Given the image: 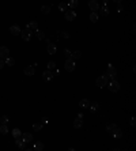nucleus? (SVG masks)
<instances>
[{
  "label": "nucleus",
  "mask_w": 136,
  "mask_h": 151,
  "mask_svg": "<svg viewBox=\"0 0 136 151\" xmlns=\"http://www.w3.org/2000/svg\"><path fill=\"white\" fill-rule=\"evenodd\" d=\"M110 82V78L106 74L104 75H101V76L97 78V81H95V84H97V87H99V88H104L106 84H108Z\"/></svg>",
  "instance_id": "f257e3e1"
},
{
  "label": "nucleus",
  "mask_w": 136,
  "mask_h": 151,
  "mask_svg": "<svg viewBox=\"0 0 136 151\" xmlns=\"http://www.w3.org/2000/svg\"><path fill=\"white\" fill-rule=\"evenodd\" d=\"M75 67H76V64H75L74 59H67L65 64H64V68H65V71H68V72H72V71L75 69Z\"/></svg>",
  "instance_id": "f03ea898"
},
{
  "label": "nucleus",
  "mask_w": 136,
  "mask_h": 151,
  "mask_svg": "<svg viewBox=\"0 0 136 151\" xmlns=\"http://www.w3.org/2000/svg\"><path fill=\"white\" fill-rule=\"evenodd\" d=\"M108 84H109V90H110L112 93H117V91L120 90V83L116 81V79H112V81H110Z\"/></svg>",
  "instance_id": "7ed1b4c3"
},
{
  "label": "nucleus",
  "mask_w": 136,
  "mask_h": 151,
  "mask_svg": "<svg viewBox=\"0 0 136 151\" xmlns=\"http://www.w3.org/2000/svg\"><path fill=\"white\" fill-rule=\"evenodd\" d=\"M21 35H22V38L25 41H30L31 37H33V30H30V29L26 27L25 30H21Z\"/></svg>",
  "instance_id": "20e7f679"
},
{
  "label": "nucleus",
  "mask_w": 136,
  "mask_h": 151,
  "mask_svg": "<svg viewBox=\"0 0 136 151\" xmlns=\"http://www.w3.org/2000/svg\"><path fill=\"white\" fill-rule=\"evenodd\" d=\"M106 75H108V76L110 78V81H112V79H116V75H117V72H116V69H114V67H113L112 64H109Z\"/></svg>",
  "instance_id": "39448f33"
},
{
  "label": "nucleus",
  "mask_w": 136,
  "mask_h": 151,
  "mask_svg": "<svg viewBox=\"0 0 136 151\" xmlns=\"http://www.w3.org/2000/svg\"><path fill=\"white\" fill-rule=\"evenodd\" d=\"M64 16H65V19H67V21L72 22V21H74L75 18H76V14H75V11H74V10H67Z\"/></svg>",
  "instance_id": "423d86ee"
},
{
  "label": "nucleus",
  "mask_w": 136,
  "mask_h": 151,
  "mask_svg": "<svg viewBox=\"0 0 136 151\" xmlns=\"http://www.w3.org/2000/svg\"><path fill=\"white\" fill-rule=\"evenodd\" d=\"M89 8L91 10V12H97L99 8V4L97 3V0H90L89 2Z\"/></svg>",
  "instance_id": "0eeeda50"
},
{
  "label": "nucleus",
  "mask_w": 136,
  "mask_h": 151,
  "mask_svg": "<svg viewBox=\"0 0 136 151\" xmlns=\"http://www.w3.org/2000/svg\"><path fill=\"white\" fill-rule=\"evenodd\" d=\"M42 78H44V81H46V82H49L53 79V72L50 69H46V71H44L42 72Z\"/></svg>",
  "instance_id": "6e6552de"
},
{
  "label": "nucleus",
  "mask_w": 136,
  "mask_h": 151,
  "mask_svg": "<svg viewBox=\"0 0 136 151\" xmlns=\"http://www.w3.org/2000/svg\"><path fill=\"white\" fill-rule=\"evenodd\" d=\"M8 55H10V50L7 46H0V59H6L8 57Z\"/></svg>",
  "instance_id": "1a4fd4ad"
},
{
  "label": "nucleus",
  "mask_w": 136,
  "mask_h": 151,
  "mask_svg": "<svg viewBox=\"0 0 136 151\" xmlns=\"http://www.w3.org/2000/svg\"><path fill=\"white\" fill-rule=\"evenodd\" d=\"M23 72H25L26 76H33V75L36 74V69H34L33 65H27V67L23 69Z\"/></svg>",
  "instance_id": "9d476101"
},
{
  "label": "nucleus",
  "mask_w": 136,
  "mask_h": 151,
  "mask_svg": "<svg viewBox=\"0 0 136 151\" xmlns=\"http://www.w3.org/2000/svg\"><path fill=\"white\" fill-rule=\"evenodd\" d=\"M110 134L113 135V138H116V139H121V138H123V131H121L120 128H117V127H116Z\"/></svg>",
  "instance_id": "9b49d317"
},
{
  "label": "nucleus",
  "mask_w": 136,
  "mask_h": 151,
  "mask_svg": "<svg viewBox=\"0 0 136 151\" xmlns=\"http://www.w3.org/2000/svg\"><path fill=\"white\" fill-rule=\"evenodd\" d=\"M10 33H11L12 35H19L21 34V29H19L18 25H12L11 27H10Z\"/></svg>",
  "instance_id": "f8f14e48"
},
{
  "label": "nucleus",
  "mask_w": 136,
  "mask_h": 151,
  "mask_svg": "<svg viewBox=\"0 0 136 151\" xmlns=\"http://www.w3.org/2000/svg\"><path fill=\"white\" fill-rule=\"evenodd\" d=\"M56 52H57L56 45H55V44H52V42L49 41V42H48V53H49V55H55Z\"/></svg>",
  "instance_id": "ddd939ff"
},
{
  "label": "nucleus",
  "mask_w": 136,
  "mask_h": 151,
  "mask_svg": "<svg viewBox=\"0 0 136 151\" xmlns=\"http://www.w3.org/2000/svg\"><path fill=\"white\" fill-rule=\"evenodd\" d=\"M98 10H99V14H101L102 16H106V15H109V8H108V6H106V4H104V6H102V7H99Z\"/></svg>",
  "instance_id": "4468645a"
},
{
  "label": "nucleus",
  "mask_w": 136,
  "mask_h": 151,
  "mask_svg": "<svg viewBox=\"0 0 136 151\" xmlns=\"http://www.w3.org/2000/svg\"><path fill=\"white\" fill-rule=\"evenodd\" d=\"M79 106L82 108V109H89V106H90V101H89V100H86V98H83V100H80Z\"/></svg>",
  "instance_id": "2eb2a0df"
},
{
  "label": "nucleus",
  "mask_w": 136,
  "mask_h": 151,
  "mask_svg": "<svg viewBox=\"0 0 136 151\" xmlns=\"http://www.w3.org/2000/svg\"><path fill=\"white\" fill-rule=\"evenodd\" d=\"M15 143H16V147H18L19 150H25V148H26V143L23 141V139H21V138L16 139Z\"/></svg>",
  "instance_id": "dca6fc26"
},
{
  "label": "nucleus",
  "mask_w": 136,
  "mask_h": 151,
  "mask_svg": "<svg viewBox=\"0 0 136 151\" xmlns=\"http://www.w3.org/2000/svg\"><path fill=\"white\" fill-rule=\"evenodd\" d=\"M22 139L27 144V143H30V141L33 140V135L31 134H22Z\"/></svg>",
  "instance_id": "f3484780"
},
{
  "label": "nucleus",
  "mask_w": 136,
  "mask_h": 151,
  "mask_svg": "<svg viewBox=\"0 0 136 151\" xmlns=\"http://www.w3.org/2000/svg\"><path fill=\"white\" fill-rule=\"evenodd\" d=\"M27 29H30V30H37V29H38V22H36V21L29 22V23H27Z\"/></svg>",
  "instance_id": "a211bd4d"
},
{
  "label": "nucleus",
  "mask_w": 136,
  "mask_h": 151,
  "mask_svg": "<svg viewBox=\"0 0 136 151\" xmlns=\"http://www.w3.org/2000/svg\"><path fill=\"white\" fill-rule=\"evenodd\" d=\"M0 134L2 135L8 134V124H0Z\"/></svg>",
  "instance_id": "6ab92c4d"
},
{
  "label": "nucleus",
  "mask_w": 136,
  "mask_h": 151,
  "mask_svg": "<svg viewBox=\"0 0 136 151\" xmlns=\"http://www.w3.org/2000/svg\"><path fill=\"white\" fill-rule=\"evenodd\" d=\"M4 60H6L4 63H6V64L8 65V67H12V65L15 64V59H14V57H10V56H8V57H6Z\"/></svg>",
  "instance_id": "aec40b11"
},
{
  "label": "nucleus",
  "mask_w": 136,
  "mask_h": 151,
  "mask_svg": "<svg viewBox=\"0 0 136 151\" xmlns=\"http://www.w3.org/2000/svg\"><path fill=\"white\" fill-rule=\"evenodd\" d=\"M89 108H90V110L94 113V112H97V110L99 109V103H98V102H93V103H90Z\"/></svg>",
  "instance_id": "412c9836"
},
{
  "label": "nucleus",
  "mask_w": 136,
  "mask_h": 151,
  "mask_svg": "<svg viewBox=\"0 0 136 151\" xmlns=\"http://www.w3.org/2000/svg\"><path fill=\"white\" fill-rule=\"evenodd\" d=\"M42 127H44L42 122H36V124H33V129L37 131V132H40V131L42 129Z\"/></svg>",
  "instance_id": "4be33fe9"
},
{
  "label": "nucleus",
  "mask_w": 136,
  "mask_h": 151,
  "mask_svg": "<svg viewBox=\"0 0 136 151\" xmlns=\"http://www.w3.org/2000/svg\"><path fill=\"white\" fill-rule=\"evenodd\" d=\"M12 136H14L15 139H19V138L22 136V132L19 131L18 128H15V129H12Z\"/></svg>",
  "instance_id": "5701e85b"
},
{
  "label": "nucleus",
  "mask_w": 136,
  "mask_h": 151,
  "mask_svg": "<svg viewBox=\"0 0 136 151\" xmlns=\"http://www.w3.org/2000/svg\"><path fill=\"white\" fill-rule=\"evenodd\" d=\"M67 4H68V7H71V10H74V8L78 7V0H70Z\"/></svg>",
  "instance_id": "b1692460"
},
{
  "label": "nucleus",
  "mask_w": 136,
  "mask_h": 151,
  "mask_svg": "<svg viewBox=\"0 0 136 151\" xmlns=\"http://www.w3.org/2000/svg\"><path fill=\"white\" fill-rule=\"evenodd\" d=\"M74 127L76 129H79L80 127H82V119H79V117H78V119H75L74 120Z\"/></svg>",
  "instance_id": "393cba45"
},
{
  "label": "nucleus",
  "mask_w": 136,
  "mask_h": 151,
  "mask_svg": "<svg viewBox=\"0 0 136 151\" xmlns=\"http://www.w3.org/2000/svg\"><path fill=\"white\" fill-rule=\"evenodd\" d=\"M90 21L95 23L97 21H98V14H97V12H91L90 14Z\"/></svg>",
  "instance_id": "a878e982"
},
{
  "label": "nucleus",
  "mask_w": 136,
  "mask_h": 151,
  "mask_svg": "<svg viewBox=\"0 0 136 151\" xmlns=\"http://www.w3.org/2000/svg\"><path fill=\"white\" fill-rule=\"evenodd\" d=\"M36 33H37V38L38 40H44V38H45V34H44V31L42 30H36Z\"/></svg>",
  "instance_id": "bb28decb"
},
{
  "label": "nucleus",
  "mask_w": 136,
  "mask_h": 151,
  "mask_svg": "<svg viewBox=\"0 0 136 151\" xmlns=\"http://www.w3.org/2000/svg\"><path fill=\"white\" fill-rule=\"evenodd\" d=\"M59 10L65 12V11L68 10V4H67V3H60V4H59Z\"/></svg>",
  "instance_id": "cd10ccee"
},
{
  "label": "nucleus",
  "mask_w": 136,
  "mask_h": 151,
  "mask_svg": "<svg viewBox=\"0 0 136 151\" xmlns=\"http://www.w3.org/2000/svg\"><path fill=\"white\" fill-rule=\"evenodd\" d=\"M41 12L42 14H49L50 12V7L49 6H42L41 7Z\"/></svg>",
  "instance_id": "c85d7f7f"
},
{
  "label": "nucleus",
  "mask_w": 136,
  "mask_h": 151,
  "mask_svg": "<svg viewBox=\"0 0 136 151\" xmlns=\"http://www.w3.org/2000/svg\"><path fill=\"white\" fill-rule=\"evenodd\" d=\"M34 148H36L37 151H41V150H44V144L41 143V141H38V143H36V146H34Z\"/></svg>",
  "instance_id": "c756f323"
},
{
  "label": "nucleus",
  "mask_w": 136,
  "mask_h": 151,
  "mask_svg": "<svg viewBox=\"0 0 136 151\" xmlns=\"http://www.w3.org/2000/svg\"><path fill=\"white\" fill-rule=\"evenodd\" d=\"M80 56H82L80 50H75L74 53H72V59H80Z\"/></svg>",
  "instance_id": "7c9ffc66"
},
{
  "label": "nucleus",
  "mask_w": 136,
  "mask_h": 151,
  "mask_svg": "<svg viewBox=\"0 0 136 151\" xmlns=\"http://www.w3.org/2000/svg\"><path fill=\"white\" fill-rule=\"evenodd\" d=\"M116 127H117L116 124H108V125H106V131H108V132H112V131L116 128Z\"/></svg>",
  "instance_id": "2f4dec72"
},
{
  "label": "nucleus",
  "mask_w": 136,
  "mask_h": 151,
  "mask_svg": "<svg viewBox=\"0 0 136 151\" xmlns=\"http://www.w3.org/2000/svg\"><path fill=\"white\" fill-rule=\"evenodd\" d=\"M0 121H2V124H8L10 119H8V116H3L2 119H0Z\"/></svg>",
  "instance_id": "473e14b6"
},
{
  "label": "nucleus",
  "mask_w": 136,
  "mask_h": 151,
  "mask_svg": "<svg viewBox=\"0 0 136 151\" xmlns=\"http://www.w3.org/2000/svg\"><path fill=\"white\" fill-rule=\"evenodd\" d=\"M53 68H56V63L55 61H49V63H48V69H53Z\"/></svg>",
  "instance_id": "72a5a7b5"
},
{
  "label": "nucleus",
  "mask_w": 136,
  "mask_h": 151,
  "mask_svg": "<svg viewBox=\"0 0 136 151\" xmlns=\"http://www.w3.org/2000/svg\"><path fill=\"white\" fill-rule=\"evenodd\" d=\"M61 35L64 37V38H70V34H68L67 31H63V33H61Z\"/></svg>",
  "instance_id": "f704fd0d"
},
{
  "label": "nucleus",
  "mask_w": 136,
  "mask_h": 151,
  "mask_svg": "<svg viewBox=\"0 0 136 151\" xmlns=\"http://www.w3.org/2000/svg\"><path fill=\"white\" fill-rule=\"evenodd\" d=\"M41 122H42V124H48V117H42Z\"/></svg>",
  "instance_id": "c9c22d12"
},
{
  "label": "nucleus",
  "mask_w": 136,
  "mask_h": 151,
  "mask_svg": "<svg viewBox=\"0 0 136 151\" xmlns=\"http://www.w3.org/2000/svg\"><path fill=\"white\" fill-rule=\"evenodd\" d=\"M136 119H135V117H132V119H131V125H132V127H135V124H136V121H135Z\"/></svg>",
  "instance_id": "e433bc0d"
},
{
  "label": "nucleus",
  "mask_w": 136,
  "mask_h": 151,
  "mask_svg": "<svg viewBox=\"0 0 136 151\" xmlns=\"http://www.w3.org/2000/svg\"><path fill=\"white\" fill-rule=\"evenodd\" d=\"M117 11H118V12H121V11H123V6H121L120 3H118V6H117Z\"/></svg>",
  "instance_id": "4c0bfd02"
},
{
  "label": "nucleus",
  "mask_w": 136,
  "mask_h": 151,
  "mask_svg": "<svg viewBox=\"0 0 136 151\" xmlns=\"http://www.w3.org/2000/svg\"><path fill=\"white\" fill-rule=\"evenodd\" d=\"M4 67V60L3 59H0V69H2Z\"/></svg>",
  "instance_id": "58836bf2"
},
{
  "label": "nucleus",
  "mask_w": 136,
  "mask_h": 151,
  "mask_svg": "<svg viewBox=\"0 0 136 151\" xmlns=\"http://www.w3.org/2000/svg\"><path fill=\"white\" fill-rule=\"evenodd\" d=\"M114 2H116V3H121L123 0H114Z\"/></svg>",
  "instance_id": "ea45409f"
},
{
  "label": "nucleus",
  "mask_w": 136,
  "mask_h": 151,
  "mask_svg": "<svg viewBox=\"0 0 136 151\" xmlns=\"http://www.w3.org/2000/svg\"><path fill=\"white\" fill-rule=\"evenodd\" d=\"M0 124H2V121H0Z\"/></svg>",
  "instance_id": "a19ab883"
}]
</instances>
